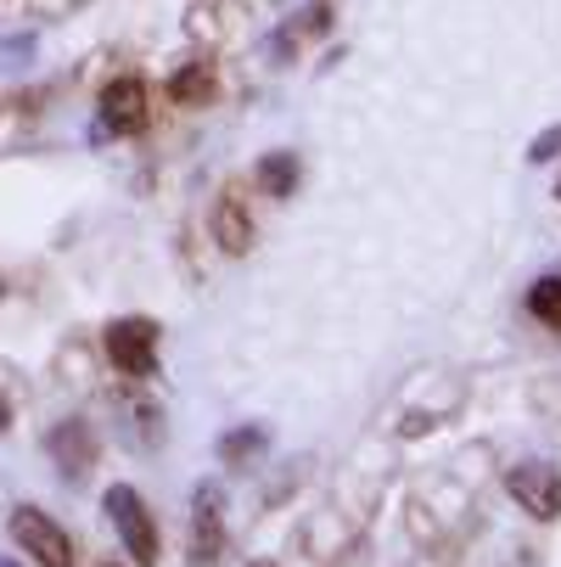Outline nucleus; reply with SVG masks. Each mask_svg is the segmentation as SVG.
Instances as JSON below:
<instances>
[{"instance_id":"obj_1","label":"nucleus","mask_w":561,"mask_h":567,"mask_svg":"<svg viewBox=\"0 0 561 567\" xmlns=\"http://www.w3.org/2000/svg\"><path fill=\"white\" fill-rule=\"evenodd\" d=\"M107 517H113V528H118L124 550L135 556V567H152V561H157V523H152L146 501L118 483V489H107Z\"/></svg>"},{"instance_id":"obj_2","label":"nucleus","mask_w":561,"mask_h":567,"mask_svg":"<svg viewBox=\"0 0 561 567\" xmlns=\"http://www.w3.org/2000/svg\"><path fill=\"white\" fill-rule=\"evenodd\" d=\"M225 556V489L197 483L191 495V567H219Z\"/></svg>"},{"instance_id":"obj_3","label":"nucleus","mask_w":561,"mask_h":567,"mask_svg":"<svg viewBox=\"0 0 561 567\" xmlns=\"http://www.w3.org/2000/svg\"><path fill=\"white\" fill-rule=\"evenodd\" d=\"M107 360L124 371V377H146L152 360H157V327L146 315H124L107 327Z\"/></svg>"},{"instance_id":"obj_4","label":"nucleus","mask_w":561,"mask_h":567,"mask_svg":"<svg viewBox=\"0 0 561 567\" xmlns=\"http://www.w3.org/2000/svg\"><path fill=\"white\" fill-rule=\"evenodd\" d=\"M12 539H18L40 567H73V539H67L45 512H34V506H18V512H12Z\"/></svg>"},{"instance_id":"obj_5","label":"nucleus","mask_w":561,"mask_h":567,"mask_svg":"<svg viewBox=\"0 0 561 567\" xmlns=\"http://www.w3.org/2000/svg\"><path fill=\"white\" fill-rule=\"evenodd\" d=\"M506 489H511V501H517L528 517H539V523L561 517V472H555V466H517V472L506 477Z\"/></svg>"},{"instance_id":"obj_6","label":"nucleus","mask_w":561,"mask_h":567,"mask_svg":"<svg viewBox=\"0 0 561 567\" xmlns=\"http://www.w3.org/2000/svg\"><path fill=\"white\" fill-rule=\"evenodd\" d=\"M102 124H107L113 135H135V130L146 124V85H141L135 73L113 79V85L102 91Z\"/></svg>"},{"instance_id":"obj_7","label":"nucleus","mask_w":561,"mask_h":567,"mask_svg":"<svg viewBox=\"0 0 561 567\" xmlns=\"http://www.w3.org/2000/svg\"><path fill=\"white\" fill-rule=\"evenodd\" d=\"M51 455H56V466H62L67 477H79V472L96 461V439H91V427H85V422H62V427L51 433Z\"/></svg>"},{"instance_id":"obj_8","label":"nucleus","mask_w":561,"mask_h":567,"mask_svg":"<svg viewBox=\"0 0 561 567\" xmlns=\"http://www.w3.org/2000/svg\"><path fill=\"white\" fill-rule=\"evenodd\" d=\"M214 236H219L225 254H248V248H253V219H248L242 197H219V208H214Z\"/></svg>"},{"instance_id":"obj_9","label":"nucleus","mask_w":561,"mask_h":567,"mask_svg":"<svg viewBox=\"0 0 561 567\" xmlns=\"http://www.w3.org/2000/svg\"><path fill=\"white\" fill-rule=\"evenodd\" d=\"M169 91H175V102H208V96H214V68L197 62V68L175 73V85H169Z\"/></svg>"},{"instance_id":"obj_10","label":"nucleus","mask_w":561,"mask_h":567,"mask_svg":"<svg viewBox=\"0 0 561 567\" xmlns=\"http://www.w3.org/2000/svg\"><path fill=\"white\" fill-rule=\"evenodd\" d=\"M528 309H533L539 320H550V327H561V281H555V276L533 281V292H528Z\"/></svg>"},{"instance_id":"obj_11","label":"nucleus","mask_w":561,"mask_h":567,"mask_svg":"<svg viewBox=\"0 0 561 567\" xmlns=\"http://www.w3.org/2000/svg\"><path fill=\"white\" fill-rule=\"evenodd\" d=\"M292 181H298V169H292V157H287V152L276 157V164H264V186H270L276 197H287V192H292Z\"/></svg>"},{"instance_id":"obj_12","label":"nucleus","mask_w":561,"mask_h":567,"mask_svg":"<svg viewBox=\"0 0 561 567\" xmlns=\"http://www.w3.org/2000/svg\"><path fill=\"white\" fill-rule=\"evenodd\" d=\"M550 152H561V130H550V135H539L533 146H528V157L539 164V157H550Z\"/></svg>"},{"instance_id":"obj_13","label":"nucleus","mask_w":561,"mask_h":567,"mask_svg":"<svg viewBox=\"0 0 561 567\" xmlns=\"http://www.w3.org/2000/svg\"><path fill=\"white\" fill-rule=\"evenodd\" d=\"M7 422H12V411H7V404H0V433H7Z\"/></svg>"},{"instance_id":"obj_14","label":"nucleus","mask_w":561,"mask_h":567,"mask_svg":"<svg viewBox=\"0 0 561 567\" xmlns=\"http://www.w3.org/2000/svg\"><path fill=\"white\" fill-rule=\"evenodd\" d=\"M253 567H276V561H253Z\"/></svg>"},{"instance_id":"obj_15","label":"nucleus","mask_w":561,"mask_h":567,"mask_svg":"<svg viewBox=\"0 0 561 567\" xmlns=\"http://www.w3.org/2000/svg\"><path fill=\"white\" fill-rule=\"evenodd\" d=\"M555 197H561V181H555Z\"/></svg>"}]
</instances>
